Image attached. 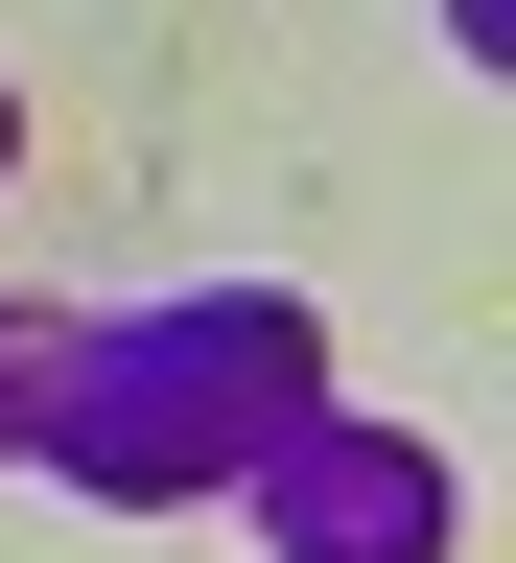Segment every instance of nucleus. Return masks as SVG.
Returning <instances> with one entry per match:
<instances>
[{
  "label": "nucleus",
  "instance_id": "7ed1b4c3",
  "mask_svg": "<svg viewBox=\"0 0 516 563\" xmlns=\"http://www.w3.org/2000/svg\"><path fill=\"white\" fill-rule=\"evenodd\" d=\"M47 422V306H0V446Z\"/></svg>",
  "mask_w": 516,
  "mask_h": 563
},
{
  "label": "nucleus",
  "instance_id": "f257e3e1",
  "mask_svg": "<svg viewBox=\"0 0 516 563\" xmlns=\"http://www.w3.org/2000/svg\"><path fill=\"white\" fill-rule=\"evenodd\" d=\"M282 399H329L306 376V306H118V329H47V422L24 446L165 493V470H235Z\"/></svg>",
  "mask_w": 516,
  "mask_h": 563
},
{
  "label": "nucleus",
  "instance_id": "f03ea898",
  "mask_svg": "<svg viewBox=\"0 0 516 563\" xmlns=\"http://www.w3.org/2000/svg\"><path fill=\"white\" fill-rule=\"evenodd\" d=\"M235 517L282 563H447V470L399 446V422H329V399H282L259 446H235Z\"/></svg>",
  "mask_w": 516,
  "mask_h": 563
}]
</instances>
